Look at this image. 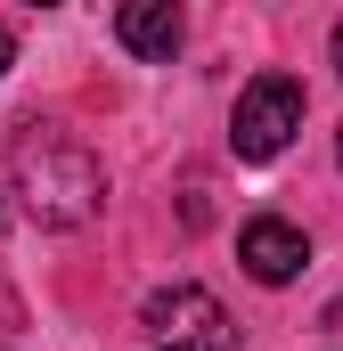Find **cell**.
<instances>
[{
  "instance_id": "cell-1",
  "label": "cell",
  "mask_w": 343,
  "mask_h": 351,
  "mask_svg": "<svg viewBox=\"0 0 343 351\" xmlns=\"http://www.w3.org/2000/svg\"><path fill=\"white\" fill-rule=\"evenodd\" d=\"M8 180H16V196H25V213L41 229H82L90 213L106 204L98 156L82 139H66V131H25L16 156H8Z\"/></svg>"
},
{
  "instance_id": "cell-2",
  "label": "cell",
  "mask_w": 343,
  "mask_h": 351,
  "mask_svg": "<svg viewBox=\"0 0 343 351\" xmlns=\"http://www.w3.org/2000/svg\"><path fill=\"white\" fill-rule=\"evenodd\" d=\"M294 131H303V82H294V74H254V82H246V98H237L229 147H237L246 164H270Z\"/></svg>"
},
{
  "instance_id": "cell-3",
  "label": "cell",
  "mask_w": 343,
  "mask_h": 351,
  "mask_svg": "<svg viewBox=\"0 0 343 351\" xmlns=\"http://www.w3.org/2000/svg\"><path fill=\"white\" fill-rule=\"evenodd\" d=\"M147 343L156 351H237V327L204 286H164V294H147Z\"/></svg>"
},
{
  "instance_id": "cell-4",
  "label": "cell",
  "mask_w": 343,
  "mask_h": 351,
  "mask_svg": "<svg viewBox=\"0 0 343 351\" xmlns=\"http://www.w3.org/2000/svg\"><path fill=\"white\" fill-rule=\"evenodd\" d=\"M237 262L254 269L261 286H286V278H303V262H311V245H303V229H294V221L261 213V221H246V237H237Z\"/></svg>"
},
{
  "instance_id": "cell-5",
  "label": "cell",
  "mask_w": 343,
  "mask_h": 351,
  "mask_svg": "<svg viewBox=\"0 0 343 351\" xmlns=\"http://www.w3.org/2000/svg\"><path fill=\"white\" fill-rule=\"evenodd\" d=\"M115 41L131 58H172L180 49V0H123L115 8Z\"/></svg>"
},
{
  "instance_id": "cell-6",
  "label": "cell",
  "mask_w": 343,
  "mask_h": 351,
  "mask_svg": "<svg viewBox=\"0 0 343 351\" xmlns=\"http://www.w3.org/2000/svg\"><path fill=\"white\" fill-rule=\"evenodd\" d=\"M8 58H16V41H8V33H0V74H8Z\"/></svg>"
},
{
  "instance_id": "cell-7",
  "label": "cell",
  "mask_w": 343,
  "mask_h": 351,
  "mask_svg": "<svg viewBox=\"0 0 343 351\" xmlns=\"http://www.w3.org/2000/svg\"><path fill=\"white\" fill-rule=\"evenodd\" d=\"M335 66H343V25H335Z\"/></svg>"
},
{
  "instance_id": "cell-8",
  "label": "cell",
  "mask_w": 343,
  "mask_h": 351,
  "mask_svg": "<svg viewBox=\"0 0 343 351\" xmlns=\"http://www.w3.org/2000/svg\"><path fill=\"white\" fill-rule=\"evenodd\" d=\"M25 8H58V0H25Z\"/></svg>"
},
{
  "instance_id": "cell-9",
  "label": "cell",
  "mask_w": 343,
  "mask_h": 351,
  "mask_svg": "<svg viewBox=\"0 0 343 351\" xmlns=\"http://www.w3.org/2000/svg\"><path fill=\"white\" fill-rule=\"evenodd\" d=\"M335 156H343V139H335Z\"/></svg>"
}]
</instances>
